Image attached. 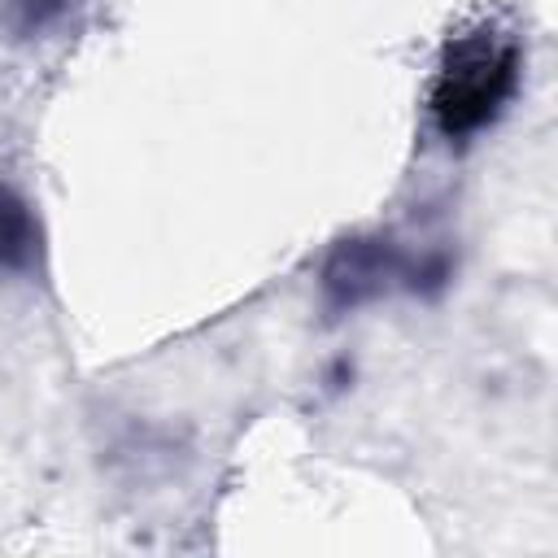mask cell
<instances>
[{"label": "cell", "instance_id": "277c9868", "mask_svg": "<svg viewBox=\"0 0 558 558\" xmlns=\"http://www.w3.org/2000/svg\"><path fill=\"white\" fill-rule=\"evenodd\" d=\"M65 4H70V0H4L0 22H4V31H9L13 39H31V35L48 31V26L65 13Z\"/></svg>", "mask_w": 558, "mask_h": 558}, {"label": "cell", "instance_id": "7a4b0ae2", "mask_svg": "<svg viewBox=\"0 0 558 558\" xmlns=\"http://www.w3.org/2000/svg\"><path fill=\"white\" fill-rule=\"evenodd\" d=\"M405 275H410V262L392 240L384 235L344 240L323 266V296L331 310H357Z\"/></svg>", "mask_w": 558, "mask_h": 558}, {"label": "cell", "instance_id": "3957f363", "mask_svg": "<svg viewBox=\"0 0 558 558\" xmlns=\"http://www.w3.org/2000/svg\"><path fill=\"white\" fill-rule=\"evenodd\" d=\"M35 253H39V231L31 209L9 187H0V270H26Z\"/></svg>", "mask_w": 558, "mask_h": 558}, {"label": "cell", "instance_id": "6da1fadb", "mask_svg": "<svg viewBox=\"0 0 558 558\" xmlns=\"http://www.w3.org/2000/svg\"><path fill=\"white\" fill-rule=\"evenodd\" d=\"M519 35L497 17H475L458 35H449L427 92L436 131L449 144H462L480 135L488 122H497L519 87Z\"/></svg>", "mask_w": 558, "mask_h": 558}]
</instances>
